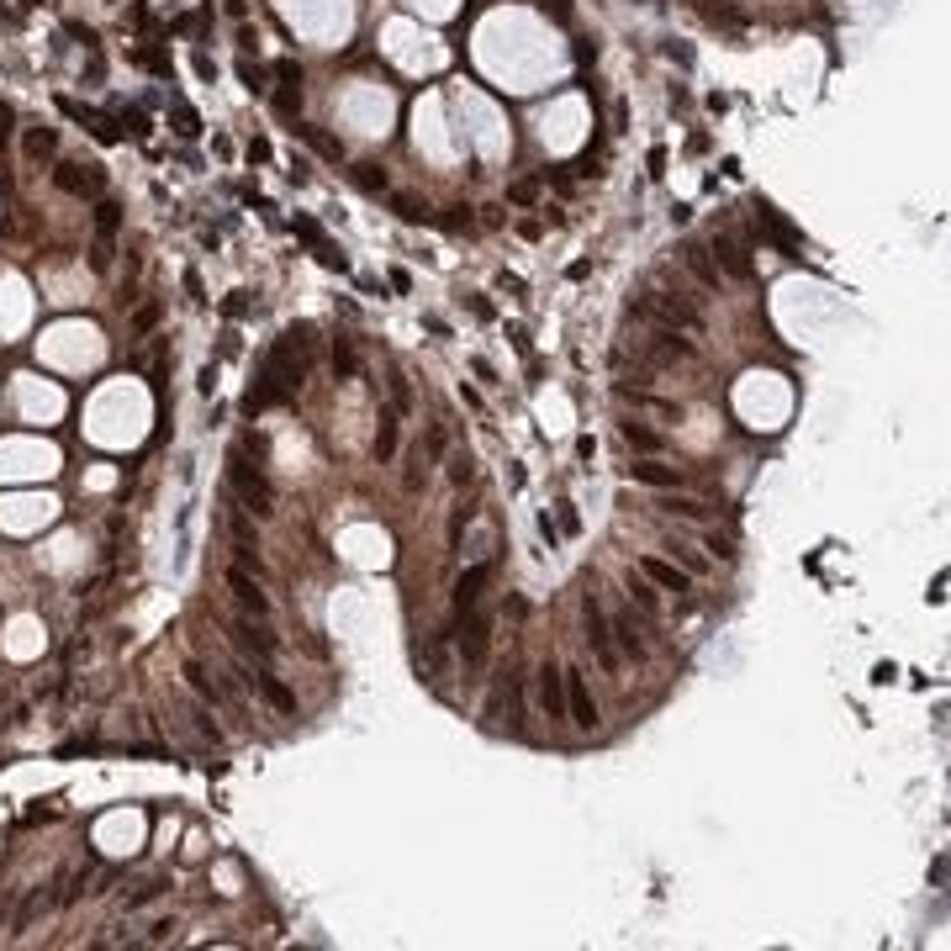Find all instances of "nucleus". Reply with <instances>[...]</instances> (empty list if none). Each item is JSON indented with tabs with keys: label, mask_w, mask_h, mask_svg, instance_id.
Returning a JSON list of instances; mask_svg holds the SVG:
<instances>
[{
	"label": "nucleus",
	"mask_w": 951,
	"mask_h": 951,
	"mask_svg": "<svg viewBox=\"0 0 951 951\" xmlns=\"http://www.w3.org/2000/svg\"><path fill=\"white\" fill-rule=\"evenodd\" d=\"M640 312L650 317V323H661V328H687V333H703V312L693 302H682V296H671V291H650Z\"/></svg>",
	"instance_id": "f257e3e1"
},
{
	"label": "nucleus",
	"mask_w": 951,
	"mask_h": 951,
	"mask_svg": "<svg viewBox=\"0 0 951 951\" xmlns=\"http://www.w3.org/2000/svg\"><path fill=\"white\" fill-rule=\"evenodd\" d=\"M582 624H587V645H592V661H598L608 677H619V650H613V629H608V613L603 603L587 592V603H582Z\"/></svg>",
	"instance_id": "f03ea898"
},
{
	"label": "nucleus",
	"mask_w": 951,
	"mask_h": 951,
	"mask_svg": "<svg viewBox=\"0 0 951 951\" xmlns=\"http://www.w3.org/2000/svg\"><path fill=\"white\" fill-rule=\"evenodd\" d=\"M228 476H233V487H238V497L249 502V508L259 513V518H270L275 513V492H270V481L254 471V465L244 460V455H233L228 460Z\"/></svg>",
	"instance_id": "7ed1b4c3"
},
{
	"label": "nucleus",
	"mask_w": 951,
	"mask_h": 951,
	"mask_svg": "<svg viewBox=\"0 0 951 951\" xmlns=\"http://www.w3.org/2000/svg\"><path fill=\"white\" fill-rule=\"evenodd\" d=\"M566 719L576 724V730H592L598 724V703H592V693H587V671H566Z\"/></svg>",
	"instance_id": "20e7f679"
},
{
	"label": "nucleus",
	"mask_w": 951,
	"mask_h": 951,
	"mask_svg": "<svg viewBox=\"0 0 951 951\" xmlns=\"http://www.w3.org/2000/svg\"><path fill=\"white\" fill-rule=\"evenodd\" d=\"M629 481H640V487H656V492H677L687 476L677 471V465H661L656 455H645V460H634V465H629Z\"/></svg>",
	"instance_id": "39448f33"
},
{
	"label": "nucleus",
	"mask_w": 951,
	"mask_h": 951,
	"mask_svg": "<svg viewBox=\"0 0 951 951\" xmlns=\"http://www.w3.org/2000/svg\"><path fill=\"white\" fill-rule=\"evenodd\" d=\"M539 708L550 714V724L566 719V671L561 666H539Z\"/></svg>",
	"instance_id": "423d86ee"
},
{
	"label": "nucleus",
	"mask_w": 951,
	"mask_h": 951,
	"mask_svg": "<svg viewBox=\"0 0 951 951\" xmlns=\"http://www.w3.org/2000/svg\"><path fill=\"white\" fill-rule=\"evenodd\" d=\"M714 254H719V275H730V281H751V259H745L740 238L714 233Z\"/></svg>",
	"instance_id": "0eeeda50"
},
{
	"label": "nucleus",
	"mask_w": 951,
	"mask_h": 951,
	"mask_svg": "<svg viewBox=\"0 0 951 951\" xmlns=\"http://www.w3.org/2000/svg\"><path fill=\"white\" fill-rule=\"evenodd\" d=\"M640 576L650 587H661V592H687V587H693V576L677 571L671 561H656V555H640Z\"/></svg>",
	"instance_id": "6e6552de"
},
{
	"label": "nucleus",
	"mask_w": 951,
	"mask_h": 951,
	"mask_svg": "<svg viewBox=\"0 0 951 951\" xmlns=\"http://www.w3.org/2000/svg\"><path fill=\"white\" fill-rule=\"evenodd\" d=\"M492 582V566H471L460 576V587H455V619H471L476 603H481V587Z\"/></svg>",
	"instance_id": "1a4fd4ad"
},
{
	"label": "nucleus",
	"mask_w": 951,
	"mask_h": 951,
	"mask_svg": "<svg viewBox=\"0 0 951 951\" xmlns=\"http://www.w3.org/2000/svg\"><path fill=\"white\" fill-rule=\"evenodd\" d=\"M487 650H492V624L471 619V624H465V666L481 671V666H487Z\"/></svg>",
	"instance_id": "9d476101"
},
{
	"label": "nucleus",
	"mask_w": 951,
	"mask_h": 951,
	"mask_svg": "<svg viewBox=\"0 0 951 951\" xmlns=\"http://www.w3.org/2000/svg\"><path fill=\"white\" fill-rule=\"evenodd\" d=\"M228 587H233V598L244 603V608L254 613V619H265V613H270V598H265V592H259L254 582H249V571H238V566H233V571H228Z\"/></svg>",
	"instance_id": "9b49d317"
},
{
	"label": "nucleus",
	"mask_w": 951,
	"mask_h": 951,
	"mask_svg": "<svg viewBox=\"0 0 951 951\" xmlns=\"http://www.w3.org/2000/svg\"><path fill=\"white\" fill-rule=\"evenodd\" d=\"M228 634L249 650V656H259V661H270V656H275V640H265V634H259L249 619H228Z\"/></svg>",
	"instance_id": "f8f14e48"
},
{
	"label": "nucleus",
	"mask_w": 951,
	"mask_h": 951,
	"mask_svg": "<svg viewBox=\"0 0 951 951\" xmlns=\"http://www.w3.org/2000/svg\"><path fill=\"white\" fill-rule=\"evenodd\" d=\"M682 265L693 270V275H698V281H703L708 291H719V265H714V259H708L698 244H687V249H682Z\"/></svg>",
	"instance_id": "ddd939ff"
},
{
	"label": "nucleus",
	"mask_w": 951,
	"mask_h": 951,
	"mask_svg": "<svg viewBox=\"0 0 951 951\" xmlns=\"http://www.w3.org/2000/svg\"><path fill=\"white\" fill-rule=\"evenodd\" d=\"M228 534H233V550H238V555H244V561L259 571V555H254L259 545H254V534H249V524H244V513H238V508L228 513Z\"/></svg>",
	"instance_id": "4468645a"
},
{
	"label": "nucleus",
	"mask_w": 951,
	"mask_h": 951,
	"mask_svg": "<svg viewBox=\"0 0 951 951\" xmlns=\"http://www.w3.org/2000/svg\"><path fill=\"white\" fill-rule=\"evenodd\" d=\"M249 687H259V693H265V703H270V708H281V714H296V698H291V693H286V687L275 682V677H265V671H259V677H254Z\"/></svg>",
	"instance_id": "2eb2a0df"
},
{
	"label": "nucleus",
	"mask_w": 951,
	"mask_h": 951,
	"mask_svg": "<svg viewBox=\"0 0 951 951\" xmlns=\"http://www.w3.org/2000/svg\"><path fill=\"white\" fill-rule=\"evenodd\" d=\"M661 508H666L671 518H693V524H703V518H708V502H698V497H677V492L661 497Z\"/></svg>",
	"instance_id": "dca6fc26"
},
{
	"label": "nucleus",
	"mask_w": 951,
	"mask_h": 951,
	"mask_svg": "<svg viewBox=\"0 0 951 951\" xmlns=\"http://www.w3.org/2000/svg\"><path fill=\"white\" fill-rule=\"evenodd\" d=\"M397 407H386V413H381V434H376V460H391V455H397Z\"/></svg>",
	"instance_id": "f3484780"
},
{
	"label": "nucleus",
	"mask_w": 951,
	"mask_h": 951,
	"mask_svg": "<svg viewBox=\"0 0 951 951\" xmlns=\"http://www.w3.org/2000/svg\"><path fill=\"white\" fill-rule=\"evenodd\" d=\"M608 629H613V634H619V645L629 650V656H634V661H645V640H640V629H634V619H629V613H619V619H613Z\"/></svg>",
	"instance_id": "a211bd4d"
},
{
	"label": "nucleus",
	"mask_w": 951,
	"mask_h": 951,
	"mask_svg": "<svg viewBox=\"0 0 951 951\" xmlns=\"http://www.w3.org/2000/svg\"><path fill=\"white\" fill-rule=\"evenodd\" d=\"M185 682H191V687H196V693L207 698V703H228V693H222V687H217V682L207 677V671L196 666V661H185Z\"/></svg>",
	"instance_id": "6ab92c4d"
},
{
	"label": "nucleus",
	"mask_w": 951,
	"mask_h": 951,
	"mask_svg": "<svg viewBox=\"0 0 951 951\" xmlns=\"http://www.w3.org/2000/svg\"><path fill=\"white\" fill-rule=\"evenodd\" d=\"M624 439H629L640 455H661V434H650V428H640V423H624Z\"/></svg>",
	"instance_id": "aec40b11"
},
{
	"label": "nucleus",
	"mask_w": 951,
	"mask_h": 951,
	"mask_svg": "<svg viewBox=\"0 0 951 951\" xmlns=\"http://www.w3.org/2000/svg\"><path fill=\"white\" fill-rule=\"evenodd\" d=\"M164 888H170V883H164V878H154V883H143L138 893H127V909H143V904H154V899H159V893H164Z\"/></svg>",
	"instance_id": "412c9836"
},
{
	"label": "nucleus",
	"mask_w": 951,
	"mask_h": 951,
	"mask_svg": "<svg viewBox=\"0 0 951 951\" xmlns=\"http://www.w3.org/2000/svg\"><path fill=\"white\" fill-rule=\"evenodd\" d=\"M629 592H634V603H640L645 613H656V592H650L645 582H629Z\"/></svg>",
	"instance_id": "4be33fe9"
},
{
	"label": "nucleus",
	"mask_w": 951,
	"mask_h": 951,
	"mask_svg": "<svg viewBox=\"0 0 951 951\" xmlns=\"http://www.w3.org/2000/svg\"><path fill=\"white\" fill-rule=\"evenodd\" d=\"M471 476H476V460H471V455H455V481L465 487V481H471Z\"/></svg>",
	"instance_id": "5701e85b"
},
{
	"label": "nucleus",
	"mask_w": 951,
	"mask_h": 951,
	"mask_svg": "<svg viewBox=\"0 0 951 951\" xmlns=\"http://www.w3.org/2000/svg\"><path fill=\"white\" fill-rule=\"evenodd\" d=\"M175 936V920H159V925H148V941H170Z\"/></svg>",
	"instance_id": "b1692460"
},
{
	"label": "nucleus",
	"mask_w": 951,
	"mask_h": 951,
	"mask_svg": "<svg viewBox=\"0 0 951 951\" xmlns=\"http://www.w3.org/2000/svg\"><path fill=\"white\" fill-rule=\"evenodd\" d=\"M154 323H159V307H143V312H138V323H133V328H138V333H148V328H154Z\"/></svg>",
	"instance_id": "393cba45"
},
{
	"label": "nucleus",
	"mask_w": 951,
	"mask_h": 951,
	"mask_svg": "<svg viewBox=\"0 0 951 951\" xmlns=\"http://www.w3.org/2000/svg\"><path fill=\"white\" fill-rule=\"evenodd\" d=\"M6 138H11V111L0 106V143H6Z\"/></svg>",
	"instance_id": "a878e982"
}]
</instances>
